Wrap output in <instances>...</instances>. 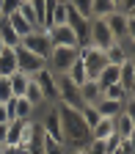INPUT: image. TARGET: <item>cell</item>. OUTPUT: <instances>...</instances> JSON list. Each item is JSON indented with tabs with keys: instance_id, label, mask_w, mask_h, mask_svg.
Masks as SVG:
<instances>
[{
	"instance_id": "cell-1",
	"label": "cell",
	"mask_w": 135,
	"mask_h": 154,
	"mask_svg": "<svg viewBox=\"0 0 135 154\" xmlns=\"http://www.w3.org/2000/svg\"><path fill=\"white\" fill-rule=\"evenodd\" d=\"M58 116H61V129H64V146L66 151H77V149H86L91 143V129L88 124L83 121L80 110H72L66 105H58Z\"/></svg>"
},
{
	"instance_id": "cell-2",
	"label": "cell",
	"mask_w": 135,
	"mask_h": 154,
	"mask_svg": "<svg viewBox=\"0 0 135 154\" xmlns=\"http://www.w3.org/2000/svg\"><path fill=\"white\" fill-rule=\"evenodd\" d=\"M80 58V47H52L47 55V69L52 74H66V69Z\"/></svg>"
},
{
	"instance_id": "cell-3",
	"label": "cell",
	"mask_w": 135,
	"mask_h": 154,
	"mask_svg": "<svg viewBox=\"0 0 135 154\" xmlns=\"http://www.w3.org/2000/svg\"><path fill=\"white\" fill-rule=\"evenodd\" d=\"M55 83H58V105H66L72 110H83L86 107L83 96H80V88L72 85L66 80V74H55Z\"/></svg>"
},
{
	"instance_id": "cell-4",
	"label": "cell",
	"mask_w": 135,
	"mask_h": 154,
	"mask_svg": "<svg viewBox=\"0 0 135 154\" xmlns=\"http://www.w3.org/2000/svg\"><path fill=\"white\" fill-rule=\"evenodd\" d=\"M105 22H108V28H110L116 42L132 47V17H124L119 11H113L110 17H105Z\"/></svg>"
},
{
	"instance_id": "cell-5",
	"label": "cell",
	"mask_w": 135,
	"mask_h": 154,
	"mask_svg": "<svg viewBox=\"0 0 135 154\" xmlns=\"http://www.w3.org/2000/svg\"><path fill=\"white\" fill-rule=\"evenodd\" d=\"M80 61H83V66H86L88 80H96V77H99V72L108 66L105 52H102V50H96V47H91V44L80 47Z\"/></svg>"
},
{
	"instance_id": "cell-6",
	"label": "cell",
	"mask_w": 135,
	"mask_h": 154,
	"mask_svg": "<svg viewBox=\"0 0 135 154\" xmlns=\"http://www.w3.org/2000/svg\"><path fill=\"white\" fill-rule=\"evenodd\" d=\"M66 25L72 28V33H74V38H77V47L91 44V19L80 17L72 6L66 8Z\"/></svg>"
},
{
	"instance_id": "cell-7",
	"label": "cell",
	"mask_w": 135,
	"mask_h": 154,
	"mask_svg": "<svg viewBox=\"0 0 135 154\" xmlns=\"http://www.w3.org/2000/svg\"><path fill=\"white\" fill-rule=\"evenodd\" d=\"M14 52H17V72H22V74H28V77H33L36 72H42V69L47 66V61H44L42 55H33V52L25 50L22 44H17Z\"/></svg>"
},
{
	"instance_id": "cell-8",
	"label": "cell",
	"mask_w": 135,
	"mask_h": 154,
	"mask_svg": "<svg viewBox=\"0 0 135 154\" xmlns=\"http://www.w3.org/2000/svg\"><path fill=\"white\" fill-rule=\"evenodd\" d=\"M22 44L25 50H30L33 55H42L44 61H47V55H50V50H52V44H50V36H47V30L44 28H36V30H30L28 36H22Z\"/></svg>"
},
{
	"instance_id": "cell-9",
	"label": "cell",
	"mask_w": 135,
	"mask_h": 154,
	"mask_svg": "<svg viewBox=\"0 0 135 154\" xmlns=\"http://www.w3.org/2000/svg\"><path fill=\"white\" fill-rule=\"evenodd\" d=\"M110 44H116V38H113L108 22H105V19H91V47L105 52Z\"/></svg>"
},
{
	"instance_id": "cell-10",
	"label": "cell",
	"mask_w": 135,
	"mask_h": 154,
	"mask_svg": "<svg viewBox=\"0 0 135 154\" xmlns=\"http://www.w3.org/2000/svg\"><path fill=\"white\" fill-rule=\"evenodd\" d=\"M33 80H36L39 88H42L44 99H47L50 105H55V102H58V83H55V74L44 66L42 72H36V74H33Z\"/></svg>"
},
{
	"instance_id": "cell-11",
	"label": "cell",
	"mask_w": 135,
	"mask_h": 154,
	"mask_svg": "<svg viewBox=\"0 0 135 154\" xmlns=\"http://www.w3.org/2000/svg\"><path fill=\"white\" fill-rule=\"evenodd\" d=\"M44 30L50 36V44L52 47H77V38H74V33H72L69 25H50Z\"/></svg>"
},
{
	"instance_id": "cell-12",
	"label": "cell",
	"mask_w": 135,
	"mask_h": 154,
	"mask_svg": "<svg viewBox=\"0 0 135 154\" xmlns=\"http://www.w3.org/2000/svg\"><path fill=\"white\" fill-rule=\"evenodd\" d=\"M6 107H8V119H11V121L33 119V113H36V107H33L28 99H22V96H11V99L6 102Z\"/></svg>"
},
{
	"instance_id": "cell-13",
	"label": "cell",
	"mask_w": 135,
	"mask_h": 154,
	"mask_svg": "<svg viewBox=\"0 0 135 154\" xmlns=\"http://www.w3.org/2000/svg\"><path fill=\"white\" fill-rule=\"evenodd\" d=\"M113 132L119 138H135V116L132 107H124L119 116H113Z\"/></svg>"
},
{
	"instance_id": "cell-14",
	"label": "cell",
	"mask_w": 135,
	"mask_h": 154,
	"mask_svg": "<svg viewBox=\"0 0 135 154\" xmlns=\"http://www.w3.org/2000/svg\"><path fill=\"white\" fill-rule=\"evenodd\" d=\"M132 58V47H127V44H110L108 50H105V61L110 63V66H121L124 61H130Z\"/></svg>"
},
{
	"instance_id": "cell-15",
	"label": "cell",
	"mask_w": 135,
	"mask_h": 154,
	"mask_svg": "<svg viewBox=\"0 0 135 154\" xmlns=\"http://www.w3.org/2000/svg\"><path fill=\"white\" fill-rule=\"evenodd\" d=\"M17 72V52L14 47H3L0 50V77H11Z\"/></svg>"
},
{
	"instance_id": "cell-16",
	"label": "cell",
	"mask_w": 135,
	"mask_h": 154,
	"mask_svg": "<svg viewBox=\"0 0 135 154\" xmlns=\"http://www.w3.org/2000/svg\"><path fill=\"white\" fill-rule=\"evenodd\" d=\"M102 96H105V99H116V102H121V105H130V107H132V91H124L119 83L105 85V88H102Z\"/></svg>"
},
{
	"instance_id": "cell-17",
	"label": "cell",
	"mask_w": 135,
	"mask_h": 154,
	"mask_svg": "<svg viewBox=\"0 0 135 154\" xmlns=\"http://www.w3.org/2000/svg\"><path fill=\"white\" fill-rule=\"evenodd\" d=\"M94 107H96V113H99L102 119H113V116H119V113H121L124 107H130V105H121V102H116V99H105V96H102Z\"/></svg>"
},
{
	"instance_id": "cell-18",
	"label": "cell",
	"mask_w": 135,
	"mask_h": 154,
	"mask_svg": "<svg viewBox=\"0 0 135 154\" xmlns=\"http://www.w3.org/2000/svg\"><path fill=\"white\" fill-rule=\"evenodd\" d=\"M3 19H6V22H8V25H11V30H14L17 36H19V42H22V36H28L30 30H36L33 25H28V22H25V19H22V17H19V11H11V14H6Z\"/></svg>"
},
{
	"instance_id": "cell-19",
	"label": "cell",
	"mask_w": 135,
	"mask_h": 154,
	"mask_svg": "<svg viewBox=\"0 0 135 154\" xmlns=\"http://www.w3.org/2000/svg\"><path fill=\"white\" fill-rule=\"evenodd\" d=\"M22 99H28V102H30L36 110H39V107H47V105H50V102L44 99L42 88L36 85V80H33V77H30V83H28V88H25V94H22Z\"/></svg>"
},
{
	"instance_id": "cell-20",
	"label": "cell",
	"mask_w": 135,
	"mask_h": 154,
	"mask_svg": "<svg viewBox=\"0 0 135 154\" xmlns=\"http://www.w3.org/2000/svg\"><path fill=\"white\" fill-rule=\"evenodd\" d=\"M80 96H83L86 105H96V102L102 99V88H99V83H96V80H86V83L80 85Z\"/></svg>"
},
{
	"instance_id": "cell-21",
	"label": "cell",
	"mask_w": 135,
	"mask_h": 154,
	"mask_svg": "<svg viewBox=\"0 0 135 154\" xmlns=\"http://www.w3.org/2000/svg\"><path fill=\"white\" fill-rule=\"evenodd\" d=\"M119 85L124 91H132V85H135V63H132V58L119 66Z\"/></svg>"
},
{
	"instance_id": "cell-22",
	"label": "cell",
	"mask_w": 135,
	"mask_h": 154,
	"mask_svg": "<svg viewBox=\"0 0 135 154\" xmlns=\"http://www.w3.org/2000/svg\"><path fill=\"white\" fill-rule=\"evenodd\" d=\"M66 80L72 83V85H77V88H80L86 80H88V74H86V66H83V61H80V58H77V61L66 69Z\"/></svg>"
},
{
	"instance_id": "cell-23",
	"label": "cell",
	"mask_w": 135,
	"mask_h": 154,
	"mask_svg": "<svg viewBox=\"0 0 135 154\" xmlns=\"http://www.w3.org/2000/svg\"><path fill=\"white\" fill-rule=\"evenodd\" d=\"M116 11L113 0H91V19H105Z\"/></svg>"
},
{
	"instance_id": "cell-24",
	"label": "cell",
	"mask_w": 135,
	"mask_h": 154,
	"mask_svg": "<svg viewBox=\"0 0 135 154\" xmlns=\"http://www.w3.org/2000/svg\"><path fill=\"white\" fill-rule=\"evenodd\" d=\"M110 135H116L113 132V119H99L91 127V140H105V138H110Z\"/></svg>"
},
{
	"instance_id": "cell-25",
	"label": "cell",
	"mask_w": 135,
	"mask_h": 154,
	"mask_svg": "<svg viewBox=\"0 0 135 154\" xmlns=\"http://www.w3.org/2000/svg\"><path fill=\"white\" fill-rule=\"evenodd\" d=\"M0 42H3V47H17L19 44V36L11 30V25L6 19H0Z\"/></svg>"
},
{
	"instance_id": "cell-26",
	"label": "cell",
	"mask_w": 135,
	"mask_h": 154,
	"mask_svg": "<svg viewBox=\"0 0 135 154\" xmlns=\"http://www.w3.org/2000/svg\"><path fill=\"white\" fill-rule=\"evenodd\" d=\"M8 83H11L14 96H22V94H25V88H28V83H30V77H28V74H22V72H14V74L8 77Z\"/></svg>"
},
{
	"instance_id": "cell-27",
	"label": "cell",
	"mask_w": 135,
	"mask_h": 154,
	"mask_svg": "<svg viewBox=\"0 0 135 154\" xmlns=\"http://www.w3.org/2000/svg\"><path fill=\"white\" fill-rule=\"evenodd\" d=\"M42 149H44V154H69L61 140L50 138V135H44V132H42Z\"/></svg>"
},
{
	"instance_id": "cell-28",
	"label": "cell",
	"mask_w": 135,
	"mask_h": 154,
	"mask_svg": "<svg viewBox=\"0 0 135 154\" xmlns=\"http://www.w3.org/2000/svg\"><path fill=\"white\" fill-rule=\"evenodd\" d=\"M96 83H99V88H105V85H113V83H119V66H110V63H108V66L99 72Z\"/></svg>"
},
{
	"instance_id": "cell-29",
	"label": "cell",
	"mask_w": 135,
	"mask_h": 154,
	"mask_svg": "<svg viewBox=\"0 0 135 154\" xmlns=\"http://www.w3.org/2000/svg\"><path fill=\"white\" fill-rule=\"evenodd\" d=\"M66 8H69L66 0H58L55 8H52V14H50V25H66ZM50 25H47V28H50Z\"/></svg>"
},
{
	"instance_id": "cell-30",
	"label": "cell",
	"mask_w": 135,
	"mask_h": 154,
	"mask_svg": "<svg viewBox=\"0 0 135 154\" xmlns=\"http://www.w3.org/2000/svg\"><path fill=\"white\" fill-rule=\"evenodd\" d=\"M17 11H19V17H22L28 25L39 28V17H36V11H33V6H30V0H22V3L17 6Z\"/></svg>"
},
{
	"instance_id": "cell-31",
	"label": "cell",
	"mask_w": 135,
	"mask_h": 154,
	"mask_svg": "<svg viewBox=\"0 0 135 154\" xmlns=\"http://www.w3.org/2000/svg\"><path fill=\"white\" fill-rule=\"evenodd\" d=\"M66 3L80 14V17H86V19H91V0H66Z\"/></svg>"
},
{
	"instance_id": "cell-32",
	"label": "cell",
	"mask_w": 135,
	"mask_h": 154,
	"mask_svg": "<svg viewBox=\"0 0 135 154\" xmlns=\"http://www.w3.org/2000/svg\"><path fill=\"white\" fill-rule=\"evenodd\" d=\"M11 96H14V91H11V83H8V77H0V102H8L11 99Z\"/></svg>"
},
{
	"instance_id": "cell-33",
	"label": "cell",
	"mask_w": 135,
	"mask_h": 154,
	"mask_svg": "<svg viewBox=\"0 0 135 154\" xmlns=\"http://www.w3.org/2000/svg\"><path fill=\"white\" fill-rule=\"evenodd\" d=\"M3 154H28V149L17 146V143H8V146H3Z\"/></svg>"
},
{
	"instance_id": "cell-34",
	"label": "cell",
	"mask_w": 135,
	"mask_h": 154,
	"mask_svg": "<svg viewBox=\"0 0 135 154\" xmlns=\"http://www.w3.org/2000/svg\"><path fill=\"white\" fill-rule=\"evenodd\" d=\"M22 3V0H3V17L6 14H11V11H17V6Z\"/></svg>"
},
{
	"instance_id": "cell-35",
	"label": "cell",
	"mask_w": 135,
	"mask_h": 154,
	"mask_svg": "<svg viewBox=\"0 0 135 154\" xmlns=\"http://www.w3.org/2000/svg\"><path fill=\"white\" fill-rule=\"evenodd\" d=\"M8 121H11V119H8V107L0 102V124H8Z\"/></svg>"
},
{
	"instance_id": "cell-36",
	"label": "cell",
	"mask_w": 135,
	"mask_h": 154,
	"mask_svg": "<svg viewBox=\"0 0 135 154\" xmlns=\"http://www.w3.org/2000/svg\"><path fill=\"white\" fill-rule=\"evenodd\" d=\"M69 154H88L86 149H77V151H69Z\"/></svg>"
},
{
	"instance_id": "cell-37",
	"label": "cell",
	"mask_w": 135,
	"mask_h": 154,
	"mask_svg": "<svg viewBox=\"0 0 135 154\" xmlns=\"http://www.w3.org/2000/svg\"><path fill=\"white\" fill-rule=\"evenodd\" d=\"M0 19H3V0H0Z\"/></svg>"
},
{
	"instance_id": "cell-38",
	"label": "cell",
	"mask_w": 135,
	"mask_h": 154,
	"mask_svg": "<svg viewBox=\"0 0 135 154\" xmlns=\"http://www.w3.org/2000/svg\"><path fill=\"white\" fill-rule=\"evenodd\" d=\"M113 3H116V8H119V3H121V0H113Z\"/></svg>"
},
{
	"instance_id": "cell-39",
	"label": "cell",
	"mask_w": 135,
	"mask_h": 154,
	"mask_svg": "<svg viewBox=\"0 0 135 154\" xmlns=\"http://www.w3.org/2000/svg\"><path fill=\"white\" fill-rule=\"evenodd\" d=\"M0 50H3V42H0Z\"/></svg>"
},
{
	"instance_id": "cell-40",
	"label": "cell",
	"mask_w": 135,
	"mask_h": 154,
	"mask_svg": "<svg viewBox=\"0 0 135 154\" xmlns=\"http://www.w3.org/2000/svg\"><path fill=\"white\" fill-rule=\"evenodd\" d=\"M0 154H3V146H0Z\"/></svg>"
}]
</instances>
